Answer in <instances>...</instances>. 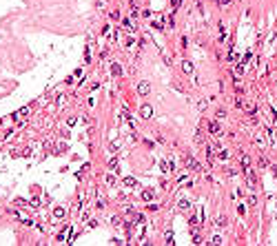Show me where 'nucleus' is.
I'll return each instance as SVG.
<instances>
[{"label": "nucleus", "mask_w": 277, "mask_h": 246, "mask_svg": "<svg viewBox=\"0 0 277 246\" xmlns=\"http://www.w3.org/2000/svg\"><path fill=\"white\" fill-rule=\"evenodd\" d=\"M177 5H180V0H173V7H177Z\"/></svg>", "instance_id": "nucleus-16"}, {"label": "nucleus", "mask_w": 277, "mask_h": 246, "mask_svg": "<svg viewBox=\"0 0 277 246\" xmlns=\"http://www.w3.org/2000/svg\"><path fill=\"white\" fill-rule=\"evenodd\" d=\"M217 158H219V160H226L228 153H226V151H219V153H217Z\"/></svg>", "instance_id": "nucleus-12"}, {"label": "nucleus", "mask_w": 277, "mask_h": 246, "mask_svg": "<svg viewBox=\"0 0 277 246\" xmlns=\"http://www.w3.org/2000/svg\"><path fill=\"white\" fill-rule=\"evenodd\" d=\"M182 67H184V71H186V73H193V64H191V62H184Z\"/></svg>", "instance_id": "nucleus-11"}, {"label": "nucleus", "mask_w": 277, "mask_h": 246, "mask_svg": "<svg viewBox=\"0 0 277 246\" xmlns=\"http://www.w3.org/2000/svg\"><path fill=\"white\" fill-rule=\"evenodd\" d=\"M235 73L239 76V73H244V64H237V69H235Z\"/></svg>", "instance_id": "nucleus-15"}, {"label": "nucleus", "mask_w": 277, "mask_h": 246, "mask_svg": "<svg viewBox=\"0 0 277 246\" xmlns=\"http://www.w3.org/2000/svg\"><path fill=\"white\" fill-rule=\"evenodd\" d=\"M151 197H153V193L149 191V188H146V191L142 193V200H144V202H151Z\"/></svg>", "instance_id": "nucleus-8"}, {"label": "nucleus", "mask_w": 277, "mask_h": 246, "mask_svg": "<svg viewBox=\"0 0 277 246\" xmlns=\"http://www.w3.org/2000/svg\"><path fill=\"white\" fill-rule=\"evenodd\" d=\"M111 73H113V76H120V73H122V67H120L118 62H113V64H111Z\"/></svg>", "instance_id": "nucleus-5"}, {"label": "nucleus", "mask_w": 277, "mask_h": 246, "mask_svg": "<svg viewBox=\"0 0 277 246\" xmlns=\"http://www.w3.org/2000/svg\"><path fill=\"white\" fill-rule=\"evenodd\" d=\"M209 131H211V133H219V124H217V122H211Z\"/></svg>", "instance_id": "nucleus-10"}, {"label": "nucleus", "mask_w": 277, "mask_h": 246, "mask_svg": "<svg viewBox=\"0 0 277 246\" xmlns=\"http://www.w3.org/2000/svg\"><path fill=\"white\" fill-rule=\"evenodd\" d=\"M186 166L188 169H200V164L195 162V158H186Z\"/></svg>", "instance_id": "nucleus-4"}, {"label": "nucleus", "mask_w": 277, "mask_h": 246, "mask_svg": "<svg viewBox=\"0 0 277 246\" xmlns=\"http://www.w3.org/2000/svg\"><path fill=\"white\" fill-rule=\"evenodd\" d=\"M124 182H126V186H133V184H135L133 178H124Z\"/></svg>", "instance_id": "nucleus-14"}, {"label": "nucleus", "mask_w": 277, "mask_h": 246, "mask_svg": "<svg viewBox=\"0 0 277 246\" xmlns=\"http://www.w3.org/2000/svg\"><path fill=\"white\" fill-rule=\"evenodd\" d=\"M244 173H246V180H248V184H255V173H253L251 171V164H248V166H244Z\"/></svg>", "instance_id": "nucleus-1"}, {"label": "nucleus", "mask_w": 277, "mask_h": 246, "mask_svg": "<svg viewBox=\"0 0 277 246\" xmlns=\"http://www.w3.org/2000/svg\"><path fill=\"white\" fill-rule=\"evenodd\" d=\"M149 89H151V86H149V82H140V86H137L140 95H146V93H149Z\"/></svg>", "instance_id": "nucleus-3"}, {"label": "nucleus", "mask_w": 277, "mask_h": 246, "mask_svg": "<svg viewBox=\"0 0 277 246\" xmlns=\"http://www.w3.org/2000/svg\"><path fill=\"white\" fill-rule=\"evenodd\" d=\"M53 217H56V220H62V217H64V211H62V208H56V211H53Z\"/></svg>", "instance_id": "nucleus-9"}, {"label": "nucleus", "mask_w": 277, "mask_h": 246, "mask_svg": "<svg viewBox=\"0 0 277 246\" xmlns=\"http://www.w3.org/2000/svg\"><path fill=\"white\" fill-rule=\"evenodd\" d=\"M109 166H111L113 171H115V169H120V166H118V160H111V162H109Z\"/></svg>", "instance_id": "nucleus-13"}, {"label": "nucleus", "mask_w": 277, "mask_h": 246, "mask_svg": "<svg viewBox=\"0 0 277 246\" xmlns=\"http://www.w3.org/2000/svg\"><path fill=\"white\" fill-rule=\"evenodd\" d=\"M122 27L131 31V29H133V22H131V18H126V20H122Z\"/></svg>", "instance_id": "nucleus-7"}, {"label": "nucleus", "mask_w": 277, "mask_h": 246, "mask_svg": "<svg viewBox=\"0 0 277 246\" xmlns=\"http://www.w3.org/2000/svg\"><path fill=\"white\" fill-rule=\"evenodd\" d=\"M153 25L158 27V29H162V27H164V18H162V16H158V18H153Z\"/></svg>", "instance_id": "nucleus-6"}, {"label": "nucleus", "mask_w": 277, "mask_h": 246, "mask_svg": "<svg viewBox=\"0 0 277 246\" xmlns=\"http://www.w3.org/2000/svg\"><path fill=\"white\" fill-rule=\"evenodd\" d=\"M140 115H142L144 120H149V118H151V107H149V104H144L142 109H140Z\"/></svg>", "instance_id": "nucleus-2"}]
</instances>
